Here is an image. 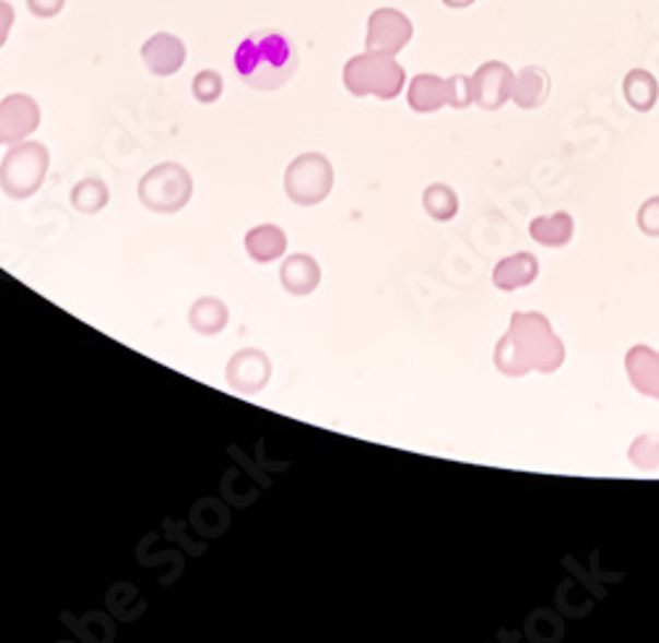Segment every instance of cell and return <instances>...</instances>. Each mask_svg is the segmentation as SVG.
<instances>
[{"label": "cell", "mask_w": 659, "mask_h": 643, "mask_svg": "<svg viewBox=\"0 0 659 643\" xmlns=\"http://www.w3.org/2000/svg\"><path fill=\"white\" fill-rule=\"evenodd\" d=\"M638 227L646 235H659V199H649L638 212Z\"/></svg>", "instance_id": "484cf974"}, {"label": "cell", "mask_w": 659, "mask_h": 643, "mask_svg": "<svg viewBox=\"0 0 659 643\" xmlns=\"http://www.w3.org/2000/svg\"><path fill=\"white\" fill-rule=\"evenodd\" d=\"M287 248V235L278 225H259L246 235V251L256 264L278 261Z\"/></svg>", "instance_id": "9a60e30c"}, {"label": "cell", "mask_w": 659, "mask_h": 643, "mask_svg": "<svg viewBox=\"0 0 659 643\" xmlns=\"http://www.w3.org/2000/svg\"><path fill=\"white\" fill-rule=\"evenodd\" d=\"M625 100L636 108V111H651L659 98V85L655 74H649L646 69H633L623 82Z\"/></svg>", "instance_id": "d6986e66"}, {"label": "cell", "mask_w": 659, "mask_h": 643, "mask_svg": "<svg viewBox=\"0 0 659 643\" xmlns=\"http://www.w3.org/2000/svg\"><path fill=\"white\" fill-rule=\"evenodd\" d=\"M414 24L399 9H375L367 19V50L399 56L412 43Z\"/></svg>", "instance_id": "52a82bcc"}, {"label": "cell", "mask_w": 659, "mask_h": 643, "mask_svg": "<svg viewBox=\"0 0 659 643\" xmlns=\"http://www.w3.org/2000/svg\"><path fill=\"white\" fill-rule=\"evenodd\" d=\"M40 104L27 93H11L0 100V145L24 143L40 127Z\"/></svg>", "instance_id": "ba28073f"}, {"label": "cell", "mask_w": 659, "mask_h": 643, "mask_svg": "<svg viewBox=\"0 0 659 643\" xmlns=\"http://www.w3.org/2000/svg\"><path fill=\"white\" fill-rule=\"evenodd\" d=\"M565 359L562 341L552 333L549 320L541 314H515L511 330L498 343L496 365L504 374H525L530 369L554 372Z\"/></svg>", "instance_id": "7a4b0ae2"}, {"label": "cell", "mask_w": 659, "mask_h": 643, "mask_svg": "<svg viewBox=\"0 0 659 643\" xmlns=\"http://www.w3.org/2000/svg\"><path fill=\"white\" fill-rule=\"evenodd\" d=\"M140 59L153 78H172L185 67L188 59V48L177 35L172 32H156L140 48Z\"/></svg>", "instance_id": "8fae6325"}, {"label": "cell", "mask_w": 659, "mask_h": 643, "mask_svg": "<svg viewBox=\"0 0 659 643\" xmlns=\"http://www.w3.org/2000/svg\"><path fill=\"white\" fill-rule=\"evenodd\" d=\"M336 171L328 156L301 154L285 169V193L296 206H317L330 195Z\"/></svg>", "instance_id": "8992f818"}, {"label": "cell", "mask_w": 659, "mask_h": 643, "mask_svg": "<svg viewBox=\"0 0 659 643\" xmlns=\"http://www.w3.org/2000/svg\"><path fill=\"white\" fill-rule=\"evenodd\" d=\"M407 100L412 111L433 114L449 106V85L438 74H417L407 87Z\"/></svg>", "instance_id": "4fadbf2b"}, {"label": "cell", "mask_w": 659, "mask_h": 643, "mask_svg": "<svg viewBox=\"0 0 659 643\" xmlns=\"http://www.w3.org/2000/svg\"><path fill=\"white\" fill-rule=\"evenodd\" d=\"M50 169V154L37 140L11 145V151L0 162V188L9 199L27 201L46 182Z\"/></svg>", "instance_id": "277c9868"}, {"label": "cell", "mask_w": 659, "mask_h": 643, "mask_svg": "<svg viewBox=\"0 0 659 643\" xmlns=\"http://www.w3.org/2000/svg\"><path fill=\"white\" fill-rule=\"evenodd\" d=\"M631 462L642 469H659V436L649 432L638 438L631 449Z\"/></svg>", "instance_id": "cb8c5ba5"}, {"label": "cell", "mask_w": 659, "mask_h": 643, "mask_svg": "<svg viewBox=\"0 0 659 643\" xmlns=\"http://www.w3.org/2000/svg\"><path fill=\"white\" fill-rule=\"evenodd\" d=\"M272 378L270 356L259 348H243L230 359L227 365V383L240 396H254L261 393Z\"/></svg>", "instance_id": "9c48e42d"}, {"label": "cell", "mask_w": 659, "mask_h": 643, "mask_svg": "<svg viewBox=\"0 0 659 643\" xmlns=\"http://www.w3.org/2000/svg\"><path fill=\"white\" fill-rule=\"evenodd\" d=\"M235 72L251 91H280L298 69V50L291 37L278 29H256L235 48Z\"/></svg>", "instance_id": "6da1fadb"}, {"label": "cell", "mask_w": 659, "mask_h": 643, "mask_svg": "<svg viewBox=\"0 0 659 643\" xmlns=\"http://www.w3.org/2000/svg\"><path fill=\"white\" fill-rule=\"evenodd\" d=\"M449 85V106L454 108H464L472 104V80L464 78V74H454V78L446 80Z\"/></svg>", "instance_id": "d4e9b609"}, {"label": "cell", "mask_w": 659, "mask_h": 643, "mask_svg": "<svg viewBox=\"0 0 659 643\" xmlns=\"http://www.w3.org/2000/svg\"><path fill=\"white\" fill-rule=\"evenodd\" d=\"M14 22H16L14 5H11L9 0H0V48L9 43L11 29H14Z\"/></svg>", "instance_id": "83f0119b"}, {"label": "cell", "mask_w": 659, "mask_h": 643, "mask_svg": "<svg viewBox=\"0 0 659 643\" xmlns=\"http://www.w3.org/2000/svg\"><path fill=\"white\" fill-rule=\"evenodd\" d=\"M472 104H478L485 111H496L511 98V85L515 74L504 61H489L472 74Z\"/></svg>", "instance_id": "30bf717a"}, {"label": "cell", "mask_w": 659, "mask_h": 643, "mask_svg": "<svg viewBox=\"0 0 659 643\" xmlns=\"http://www.w3.org/2000/svg\"><path fill=\"white\" fill-rule=\"evenodd\" d=\"M422 203H425V212L438 222L451 219V216L457 214V209H459L457 193H454L449 184H440V182H435L425 190V195H422Z\"/></svg>", "instance_id": "7402d4cb"}, {"label": "cell", "mask_w": 659, "mask_h": 643, "mask_svg": "<svg viewBox=\"0 0 659 643\" xmlns=\"http://www.w3.org/2000/svg\"><path fill=\"white\" fill-rule=\"evenodd\" d=\"M343 85L356 98L375 95L380 100H393L404 91L407 72L396 61V56L380 53V50H364L343 67Z\"/></svg>", "instance_id": "3957f363"}, {"label": "cell", "mask_w": 659, "mask_h": 643, "mask_svg": "<svg viewBox=\"0 0 659 643\" xmlns=\"http://www.w3.org/2000/svg\"><path fill=\"white\" fill-rule=\"evenodd\" d=\"M552 93V78L541 67H525L515 74L511 100L520 108H539Z\"/></svg>", "instance_id": "5bb4252c"}, {"label": "cell", "mask_w": 659, "mask_h": 643, "mask_svg": "<svg viewBox=\"0 0 659 643\" xmlns=\"http://www.w3.org/2000/svg\"><path fill=\"white\" fill-rule=\"evenodd\" d=\"M222 91H225V80L214 69H203L193 78V98L198 104H216L222 98Z\"/></svg>", "instance_id": "603a6c76"}, {"label": "cell", "mask_w": 659, "mask_h": 643, "mask_svg": "<svg viewBox=\"0 0 659 643\" xmlns=\"http://www.w3.org/2000/svg\"><path fill=\"white\" fill-rule=\"evenodd\" d=\"M280 283L293 296H309L322 283V270L309 253H293L280 266Z\"/></svg>", "instance_id": "7c38bea8"}, {"label": "cell", "mask_w": 659, "mask_h": 643, "mask_svg": "<svg viewBox=\"0 0 659 643\" xmlns=\"http://www.w3.org/2000/svg\"><path fill=\"white\" fill-rule=\"evenodd\" d=\"M628 374L638 391L651 398H659V356L651 348H633L628 354Z\"/></svg>", "instance_id": "2e32d148"}, {"label": "cell", "mask_w": 659, "mask_h": 643, "mask_svg": "<svg viewBox=\"0 0 659 643\" xmlns=\"http://www.w3.org/2000/svg\"><path fill=\"white\" fill-rule=\"evenodd\" d=\"M27 9L35 19H56L67 9V0H27Z\"/></svg>", "instance_id": "4316f807"}, {"label": "cell", "mask_w": 659, "mask_h": 643, "mask_svg": "<svg viewBox=\"0 0 659 643\" xmlns=\"http://www.w3.org/2000/svg\"><path fill=\"white\" fill-rule=\"evenodd\" d=\"M536 275H539V259L530 257V253H517V257L504 259L496 266L494 279L502 290H517L533 283Z\"/></svg>", "instance_id": "ac0fdd59"}, {"label": "cell", "mask_w": 659, "mask_h": 643, "mask_svg": "<svg viewBox=\"0 0 659 643\" xmlns=\"http://www.w3.org/2000/svg\"><path fill=\"white\" fill-rule=\"evenodd\" d=\"M108 203V188L98 177H87V180L77 182L72 190V206L82 214L101 212Z\"/></svg>", "instance_id": "44dd1931"}, {"label": "cell", "mask_w": 659, "mask_h": 643, "mask_svg": "<svg viewBox=\"0 0 659 643\" xmlns=\"http://www.w3.org/2000/svg\"><path fill=\"white\" fill-rule=\"evenodd\" d=\"M530 235L543 246H565L573 235V219L569 214L560 212L554 216H541L530 225Z\"/></svg>", "instance_id": "ffe728a7"}, {"label": "cell", "mask_w": 659, "mask_h": 643, "mask_svg": "<svg viewBox=\"0 0 659 643\" xmlns=\"http://www.w3.org/2000/svg\"><path fill=\"white\" fill-rule=\"evenodd\" d=\"M138 199L149 212L177 214L193 199V177L183 164H158L140 180Z\"/></svg>", "instance_id": "5b68a950"}, {"label": "cell", "mask_w": 659, "mask_h": 643, "mask_svg": "<svg viewBox=\"0 0 659 643\" xmlns=\"http://www.w3.org/2000/svg\"><path fill=\"white\" fill-rule=\"evenodd\" d=\"M230 311L225 307V301L214 296H203L190 307L188 322L190 328L196 330L198 335H220L222 330L227 328Z\"/></svg>", "instance_id": "e0dca14e"}, {"label": "cell", "mask_w": 659, "mask_h": 643, "mask_svg": "<svg viewBox=\"0 0 659 643\" xmlns=\"http://www.w3.org/2000/svg\"><path fill=\"white\" fill-rule=\"evenodd\" d=\"M472 3H478V0H444L446 9H470Z\"/></svg>", "instance_id": "f1b7e54d"}]
</instances>
